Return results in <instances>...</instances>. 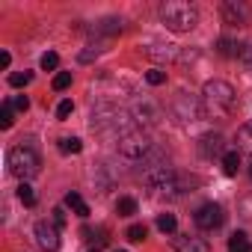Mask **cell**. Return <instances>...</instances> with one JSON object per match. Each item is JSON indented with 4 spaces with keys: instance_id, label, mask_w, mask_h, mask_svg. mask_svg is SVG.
<instances>
[{
    "instance_id": "cell-1",
    "label": "cell",
    "mask_w": 252,
    "mask_h": 252,
    "mask_svg": "<svg viewBox=\"0 0 252 252\" xmlns=\"http://www.w3.org/2000/svg\"><path fill=\"white\" fill-rule=\"evenodd\" d=\"M202 110L211 119H225L234 113V89L225 80H208L202 89Z\"/></svg>"
},
{
    "instance_id": "cell-2",
    "label": "cell",
    "mask_w": 252,
    "mask_h": 252,
    "mask_svg": "<svg viewBox=\"0 0 252 252\" xmlns=\"http://www.w3.org/2000/svg\"><path fill=\"white\" fill-rule=\"evenodd\" d=\"M160 21L172 33H187L199 24V12H196V6L184 3V0H166L160 6Z\"/></svg>"
},
{
    "instance_id": "cell-3",
    "label": "cell",
    "mask_w": 252,
    "mask_h": 252,
    "mask_svg": "<svg viewBox=\"0 0 252 252\" xmlns=\"http://www.w3.org/2000/svg\"><path fill=\"white\" fill-rule=\"evenodd\" d=\"M6 163H9V172L15 178H21V181L36 178L42 172V158H39V152L33 146H15V149H9Z\"/></svg>"
},
{
    "instance_id": "cell-4",
    "label": "cell",
    "mask_w": 252,
    "mask_h": 252,
    "mask_svg": "<svg viewBox=\"0 0 252 252\" xmlns=\"http://www.w3.org/2000/svg\"><path fill=\"white\" fill-rule=\"evenodd\" d=\"M119 152L125 155V158H143L146 152H149V137L143 134V131H137V128H131V131H125L122 137H119Z\"/></svg>"
},
{
    "instance_id": "cell-5",
    "label": "cell",
    "mask_w": 252,
    "mask_h": 252,
    "mask_svg": "<svg viewBox=\"0 0 252 252\" xmlns=\"http://www.w3.org/2000/svg\"><path fill=\"white\" fill-rule=\"evenodd\" d=\"M199 113H205V110H202V107H199V101H196V98H190L187 92H178V95L172 98V116H175L181 125L196 122V119H199Z\"/></svg>"
},
{
    "instance_id": "cell-6",
    "label": "cell",
    "mask_w": 252,
    "mask_h": 252,
    "mask_svg": "<svg viewBox=\"0 0 252 252\" xmlns=\"http://www.w3.org/2000/svg\"><path fill=\"white\" fill-rule=\"evenodd\" d=\"M193 220H196V225H199L202 231H214V228H220V225L225 222V214H222V208H220L217 202H205V205L193 214Z\"/></svg>"
},
{
    "instance_id": "cell-7",
    "label": "cell",
    "mask_w": 252,
    "mask_h": 252,
    "mask_svg": "<svg viewBox=\"0 0 252 252\" xmlns=\"http://www.w3.org/2000/svg\"><path fill=\"white\" fill-rule=\"evenodd\" d=\"M36 240H39L42 249L57 252V249H60V228H57L54 222H48V220H39V222H36Z\"/></svg>"
},
{
    "instance_id": "cell-8",
    "label": "cell",
    "mask_w": 252,
    "mask_h": 252,
    "mask_svg": "<svg viewBox=\"0 0 252 252\" xmlns=\"http://www.w3.org/2000/svg\"><path fill=\"white\" fill-rule=\"evenodd\" d=\"M172 249L175 252H211V243L196 234H172Z\"/></svg>"
},
{
    "instance_id": "cell-9",
    "label": "cell",
    "mask_w": 252,
    "mask_h": 252,
    "mask_svg": "<svg viewBox=\"0 0 252 252\" xmlns=\"http://www.w3.org/2000/svg\"><path fill=\"white\" fill-rule=\"evenodd\" d=\"M134 119H137L140 125H143V122H146V125H152V122H158V119H160V110H158L149 98H143V101H137V104H134Z\"/></svg>"
},
{
    "instance_id": "cell-10",
    "label": "cell",
    "mask_w": 252,
    "mask_h": 252,
    "mask_svg": "<svg viewBox=\"0 0 252 252\" xmlns=\"http://www.w3.org/2000/svg\"><path fill=\"white\" fill-rule=\"evenodd\" d=\"M222 137L220 134H205L202 140H199V152H202V158H217V155H222Z\"/></svg>"
},
{
    "instance_id": "cell-11",
    "label": "cell",
    "mask_w": 252,
    "mask_h": 252,
    "mask_svg": "<svg viewBox=\"0 0 252 252\" xmlns=\"http://www.w3.org/2000/svg\"><path fill=\"white\" fill-rule=\"evenodd\" d=\"M222 18L228 27H240V24H246V9L228 0V3H222Z\"/></svg>"
},
{
    "instance_id": "cell-12",
    "label": "cell",
    "mask_w": 252,
    "mask_h": 252,
    "mask_svg": "<svg viewBox=\"0 0 252 252\" xmlns=\"http://www.w3.org/2000/svg\"><path fill=\"white\" fill-rule=\"evenodd\" d=\"M234 143H237V152H246V155H252V122H243L240 128H237V137H234Z\"/></svg>"
},
{
    "instance_id": "cell-13",
    "label": "cell",
    "mask_w": 252,
    "mask_h": 252,
    "mask_svg": "<svg viewBox=\"0 0 252 252\" xmlns=\"http://www.w3.org/2000/svg\"><path fill=\"white\" fill-rule=\"evenodd\" d=\"M228 252H252V240L243 231H234L228 237Z\"/></svg>"
},
{
    "instance_id": "cell-14",
    "label": "cell",
    "mask_w": 252,
    "mask_h": 252,
    "mask_svg": "<svg viewBox=\"0 0 252 252\" xmlns=\"http://www.w3.org/2000/svg\"><path fill=\"white\" fill-rule=\"evenodd\" d=\"M237 169H240V152H225L222 155V172L237 175Z\"/></svg>"
},
{
    "instance_id": "cell-15",
    "label": "cell",
    "mask_w": 252,
    "mask_h": 252,
    "mask_svg": "<svg viewBox=\"0 0 252 252\" xmlns=\"http://www.w3.org/2000/svg\"><path fill=\"white\" fill-rule=\"evenodd\" d=\"M65 205H68L77 217H89V205L80 199V193H68V196H65Z\"/></svg>"
},
{
    "instance_id": "cell-16",
    "label": "cell",
    "mask_w": 252,
    "mask_h": 252,
    "mask_svg": "<svg viewBox=\"0 0 252 252\" xmlns=\"http://www.w3.org/2000/svg\"><path fill=\"white\" fill-rule=\"evenodd\" d=\"M116 214H119V217H134V214H137V199H131V196L119 199V202H116Z\"/></svg>"
},
{
    "instance_id": "cell-17",
    "label": "cell",
    "mask_w": 252,
    "mask_h": 252,
    "mask_svg": "<svg viewBox=\"0 0 252 252\" xmlns=\"http://www.w3.org/2000/svg\"><path fill=\"white\" fill-rule=\"evenodd\" d=\"M240 48H243V45H234V42H231V39H225V36L217 42V51H220L222 57H240Z\"/></svg>"
},
{
    "instance_id": "cell-18",
    "label": "cell",
    "mask_w": 252,
    "mask_h": 252,
    "mask_svg": "<svg viewBox=\"0 0 252 252\" xmlns=\"http://www.w3.org/2000/svg\"><path fill=\"white\" fill-rule=\"evenodd\" d=\"M175 225H178L175 214H160V217H158V228H160L163 234H175Z\"/></svg>"
},
{
    "instance_id": "cell-19",
    "label": "cell",
    "mask_w": 252,
    "mask_h": 252,
    "mask_svg": "<svg viewBox=\"0 0 252 252\" xmlns=\"http://www.w3.org/2000/svg\"><path fill=\"white\" fill-rule=\"evenodd\" d=\"M125 237H128V240H131V243H143V240H146V237H149V228H146V225H140V222H137V225H131V228H128V231H125Z\"/></svg>"
},
{
    "instance_id": "cell-20",
    "label": "cell",
    "mask_w": 252,
    "mask_h": 252,
    "mask_svg": "<svg viewBox=\"0 0 252 252\" xmlns=\"http://www.w3.org/2000/svg\"><path fill=\"white\" fill-rule=\"evenodd\" d=\"M12 122H15V107L6 101V104H3V110H0V128H3V131H6V128H12Z\"/></svg>"
},
{
    "instance_id": "cell-21",
    "label": "cell",
    "mask_w": 252,
    "mask_h": 252,
    "mask_svg": "<svg viewBox=\"0 0 252 252\" xmlns=\"http://www.w3.org/2000/svg\"><path fill=\"white\" fill-rule=\"evenodd\" d=\"M83 149V143L77 140V137H65V140H60V152H65V155H77Z\"/></svg>"
},
{
    "instance_id": "cell-22",
    "label": "cell",
    "mask_w": 252,
    "mask_h": 252,
    "mask_svg": "<svg viewBox=\"0 0 252 252\" xmlns=\"http://www.w3.org/2000/svg\"><path fill=\"white\" fill-rule=\"evenodd\" d=\"M18 199H21L27 208H33V205H36V193H33V187H30L27 181H21V187H18Z\"/></svg>"
},
{
    "instance_id": "cell-23",
    "label": "cell",
    "mask_w": 252,
    "mask_h": 252,
    "mask_svg": "<svg viewBox=\"0 0 252 252\" xmlns=\"http://www.w3.org/2000/svg\"><path fill=\"white\" fill-rule=\"evenodd\" d=\"M119 30H122L119 21H101V24L92 27V33H119Z\"/></svg>"
},
{
    "instance_id": "cell-24",
    "label": "cell",
    "mask_w": 252,
    "mask_h": 252,
    "mask_svg": "<svg viewBox=\"0 0 252 252\" xmlns=\"http://www.w3.org/2000/svg\"><path fill=\"white\" fill-rule=\"evenodd\" d=\"M68 86H71V71H60V74L54 77V89L63 92V89H68Z\"/></svg>"
},
{
    "instance_id": "cell-25",
    "label": "cell",
    "mask_w": 252,
    "mask_h": 252,
    "mask_svg": "<svg viewBox=\"0 0 252 252\" xmlns=\"http://www.w3.org/2000/svg\"><path fill=\"white\" fill-rule=\"evenodd\" d=\"M57 65H60V57H57L54 51H48V54L42 57V68H45V71H54Z\"/></svg>"
},
{
    "instance_id": "cell-26",
    "label": "cell",
    "mask_w": 252,
    "mask_h": 252,
    "mask_svg": "<svg viewBox=\"0 0 252 252\" xmlns=\"http://www.w3.org/2000/svg\"><path fill=\"white\" fill-rule=\"evenodd\" d=\"M146 80H149L152 86H160V83H166V71H160V68H152V71L146 74Z\"/></svg>"
},
{
    "instance_id": "cell-27",
    "label": "cell",
    "mask_w": 252,
    "mask_h": 252,
    "mask_svg": "<svg viewBox=\"0 0 252 252\" xmlns=\"http://www.w3.org/2000/svg\"><path fill=\"white\" fill-rule=\"evenodd\" d=\"M30 80H33V74H30V71H24V74H21V71L9 74V83H12V86H27Z\"/></svg>"
},
{
    "instance_id": "cell-28",
    "label": "cell",
    "mask_w": 252,
    "mask_h": 252,
    "mask_svg": "<svg viewBox=\"0 0 252 252\" xmlns=\"http://www.w3.org/2000/svg\"><path fill=\"white\" fill-rule=\"evenodd\" d=\"M240 63H243V65H246V68L252 71V42L240 48Z\"/></svg>"
},
{
    "instance_id": "cell-29",
    "label": "cell",
    "mask_w": 252,
    "mask_h": 252,
    "mask_svg": "<svg viewBox=\"0 0 252 252\" xmlns=\"http://www.w3.org/2000/svg\"><path fill=\"white\" fill-rule=\"evenodd\" d=\"M71 110H74V104H71V101H63V104L57 107V119H68Z\"/></svg>"
},
{
    "instance_id": "cell-30",
    "label": "cell",
    "mask_w": 252,
    "mask_h": 252,
    "mask_svg": "<svg viewBox=\"0 0 252 252\" xmlns=\"http://www.w3.org/2000/svg\"><path fill=\"white\" fill-rule=\"evenodd\" d=\"M12 107H15V110H21V113H24V110H27V107H30V98H27V95H18V98H15V101H12Z\"/></svg>"
},
{
    "instance_id": "cell-31",
    "label": "cell",
    "mask_w": 252,
    "mask_h": 252,
    "mask_svg": "<svg viewBox=\"0 0 252 252\" xmlns=\"http://www.w3.org/2000/svg\"><path fill=\"white\" fill-rule=\"evenodd\" d=\"M54 225H57V228L65 225V214H63V208H54Z\"/></svg>"
},
{
    "instance_id": "cell-32",
    "label": "cell",
    "mask_w": 252,
    "mask_h": 252,
    "mask_svg": "<svg viewBox=\"0 0 252 252\" xmlns=\"http://www.w3.org/2000/svg\"><path fill=\"white\" fill-rule=\"evenodd\" d=\"M0 68H9V54H6V51L0 54Z\"/></svg>"
},
{
    "instance_id": "cell-33",
    "label": "cell",
    "mask_w": 252,
    "mask_h": 252,
    "mask_svg": "<svg viewBox=\"0 0 252 252\" xmlns=\"http://www.w3.org/2000/svg\"><path fill=\"white\" fill-rule=\"evenodd\" d=\"M116 252H128V249H116Z\"/></svg>"
},
{
    "instance_id": "cell-34",
    "label": "cell",
    "mask_w": 252,
    "mask_h": 252,
    "mask_svg": "<svg viewBox=\"0 0 252 252\" xmlns=\"http://www.w3.org/2000/svg\"><path fill=\"white\" fill-rule=\"evenodd\" d=\"M249 175H252V166H249Z\"/></svg>"
},
{
    "instance_id": "cell-35",
    "label": "cell",
    "mask_w": 252,
    "mask_h": 252,
    "mask_svg": "<svg viewBox=\"0 0 252 252\" xmlns=\"http://www.w3.org/2000/svg\"><path fill=\"white\" fill-rule=\"evenodd\" d=\"M92 252H98V249H92Z\"/></svg>"
}]
</instances>
